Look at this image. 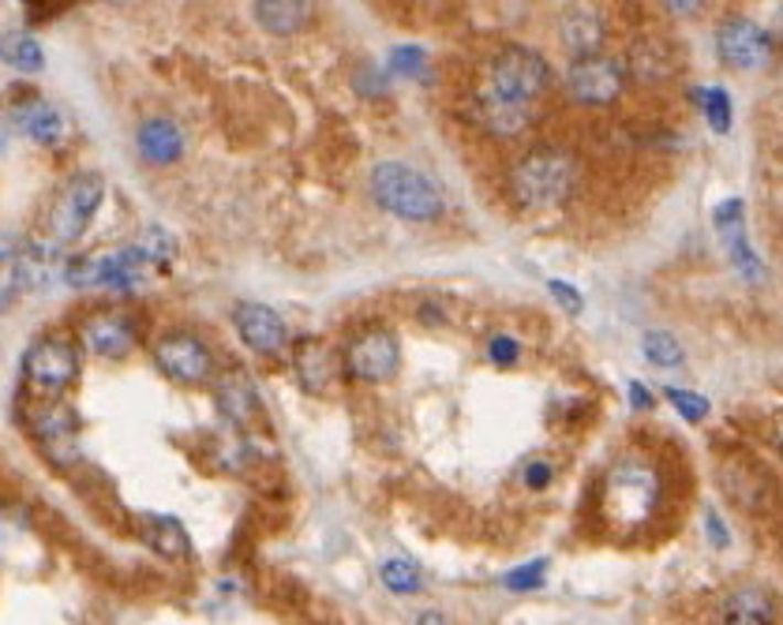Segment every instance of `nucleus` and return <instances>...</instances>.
Here are the masks:
<instances>
[{"label":"nucleus","instance_id":"f257e3e1","mask_svg":"<svg viewBox=\"0 0 783 625\" xmlns=\"http://www.w3.org/2000/svg\"><path fill=\"white\" fill-rule=\"evenodd\" d=\"M578 184V161L559 147H536L511 169V195L522 211H555Z\"/></svg>","mask_w":783,"mask_h":625},{"label":"nucleus","instance_id":"f03ea898","mask_svg":"<svg viewBox=\"0 0 783 625\" xmlns=\"http://www.w3.org/2000/svg\"><path fill=\"white\" fill-rule=\"evenodd\" d=\"M659 498H664L659 472L641 457H622L603 476V514L619 528H637L645 520H653Z\"/></svg>","mask_w":783,"mask_h":625},{"label":"nucleus","instance_id":"7ed1b4c3","mask_svg":"<svg viewBox=\"0 0 783 625\" xmlns=\"http://www.w3.org/2000/svg\"><path fill=\"white\" fill-rule=\"evenodd\" d=\"M372 195L386 214H398L405 222H436L442 214V192L431 176L405 161H383L372 173Z\"/></svg>","mask_w":783,"mask_h":625},{"label":"nucleus","instance_id":"20e7f679","mask_svg":"<svg viewBox=\"0 0 783 625\" xmlns=\"http://www.w3.org/2000/svg\"><path fill=\"white\" fill-rule=\"evenodd\" d=\"M547 83H551V68L540 53L528 45H506L487 64V87L480 94H492L506 106L536 109V98L547 90Z\"/></svg>","mask_w":783,"mask_h":625},{"label":"nucleus","instance_id":"39448f33","mask_svg":"<svg viewBox=\"0 0 783 625\" xmlns=\"http://www.w3.org/2000/svg\"><path fill=\"white\" fill-rule=\"evenodd\" d=\"M158 270V251L143 248H117L101 255H83L64 267V278L72 285H112V289H139Z\"/></svg>","mask_w":783,"mask_h":625},{"label":"nucleus","instance_id":"423d86ee","mask_svg":"<svg viewBox=\"0 0 783 625\" xmlns=\"http://www.w3.org/2000/svg\"><path fill=\"white\" fill-rule=\"evenodd\" d=\"M101 192H106V180L98 173H75L68 184H64V192L50 214L53 244H75L87 233L90 217L98 214L101 206Z\"/></svg>","mask_w":783,"mask_h":625},{"label":"nucleus","instance_id":"0eeeda50","mask_svg":"<svg viewBox=\"0 0 783 625\" xmlns=\"http://www.w3.org/2000/svg\"><path fill=\"white\" fill-rule=\"evenodd\" d=\"M342 364L345 371L361 378V382H386V378H394V371H398L401 364V341L386 326H367L345 345Z\"/></svg>","mask_w":783,"mask_h":625},{"label":"nucleus","instance_id":"6e6552de","mask_svg":"<svg viewBox=\"0 0 783 625\" xmlns=\"http://www.w3.org/2000/svg\"><path fill=\"white\" fill-rule=\"evenodd\" d=\"M626 87V68L611 56H584L566 68V94L581 106H611Z\"/></svg>","mask_w":783,"mask_h":625},{"label":"nucleus","instance_id":"1a4fd4ad","mask_svg":"<svg viewBox=\"0 0 783 625\" xmlns=\"http://www.w3.org/2000/svg\"><path fill=\"white\" fill-rule=\"evenodd\" d=\"M154 364L173 382L184 386H200L206 378H214V353L195 334H184V330H173V334L154 341Z\"/></svg>","mask_w":783,"mask_h":625},{"label":"nucleus","instance_id":"9d476101","mask_svg":"<svg viewBox=\"0 0 783 625\" xmlns=\"http://www.w3.org/2000/svg\"><path fill=\"white\" fill-rule=\"evenodd\" d=\"M23 375L37 390H68L75 378H79V353L64 337H42L26 348Z\"/></svg>","mask_w":783,"mask_h":625},{"label":"nucleus","instance_id":"9b49d317","mask_svg":"<svg viewBox=\"0 0 783 625\" xmlns=\"http://www.w3.org/2000/svg\"><path fill=\"white\" fill-rule=\"evenodd\" d=\"M716 53L728 68L739 72H761L772 61V37L765 26H758L753 19L734 15L716 31Z\"/></svg>","mask_w":783,"mask_h":625},{"label":"nucleus","instance_id":"f8f14e48","mask_svg":"<svg viewBox=\"0 0 783 625\" xmlns=\"http://www.w3.org/2000/svg\"><path fill=\"white\" fill-rule=\"evenodd\" d=\"M136 341H139V330H136V322H131V315H125V311H98V315H90L87 322H83V345L90 348L94 356H106V359H120V356H128L131 348H136Z\"/></svg>","mask_w":783,"mask_h":625},{"label":"nucleus","instance_id":"ddd939ff","mask_svg":"<svg viewBox=\"0 0 783 625\" xmlns=\"http://www.w3.org/2000/svg\"><path fill=\"white\" fill-rule=\"evenodd\" d=\"M233 322H237V334L244 337V345L256 348L262 356H273L289 345L286 319L267 304H240L233 311Z\"/></svg>","mask_w":783,"mask_h":625},{"label":"nucleus","instance_id":"4468645a","mask_svg":"<svg viewBox=\"0 0 783 625\" xmlns=\"http://www.w3.org/2000/svg\"><path fill=\"white\" fill-rule=\"evenodd\" d=\"M12 125L15 131H23L26 139L42 147H53L68 136V117L45 98H23L12 106Z\"/></svg>","mask_w":783,"mask_h":625},{"label":"nucleus","instance_id":"2eb2a0df","mask_svg":"<svg viewBox=\"0 0 783 625\" xmlns=\"http://www.w3.org/2000/svg\"><path fill=\"white\" fill-rule=\"evenodd\" d=\"M742 214H747L742 198H728V203H720V206H716V233L723 236V244H728V251H731V262L742 270V278L761 281V262H758V255L750 251Z\"/></svg>","mask_w":783,"mask_h":625},{"label":"nucleus","instance_id":"dca6fc26","mask_svg":"<svg viewBox=\"0 0 783 625\" xmlns=\"http://www.w3.org/2000/svg\"><path fill=\"white\" fill-rule=\"evenodd\" d=\"M720 483H723V491H728V498L742 509H765V502L772 498L769 476L742 457H731L728 465L720 468Z\"/></svg>","mask_w":783,"mask_h":625},{"label":"nucleus","instance_id":"f3484780","mask_svg":"<svg viewBox=\"0 0 783 625\" xmlns=\"http://www.w3.org/2000/svg\"><path fill=\"white\" fill-rule=\"evenodd\" d=\"M559 37L562 50L573 56V61H584V56H600L603 45V19L597 8H566V15L559 19Z\"/></svg>","mask_w":783,"mask_h":625},{"label":"nucleus","instance_id":"a211bd4d","mask_svg":"<svg viewBox=\"0 0 783 625\" xmlns=\"http://www.w3.org/2000/svg\"><path fill=\"white\" fill-rule=\"evenodd\" d=\"M292 364H297V378L308 394H326V386L334 382L337 375V356L330 353L323 337H300L297 353H292Z\"/></svg>","mask_w":783,"mask_h":625},{"label":"nucleus","instance_id":"6ab92c4d","mask_svg":"<svg viewBox=\"0 0 783 625\" xmlns=\"http://www.w3.org/2000/svg\"><path fill=\"white\" fill-rule=\"evenodd\" d=\"M723 625H776V600L758 584H742L723 600Z\"/></svg>","mask_w":783,"mask_h":625},{"label":"nucleus","instance_id":"aec40b11","mask_svg":"<svg viewBox=\"0 0 783 625\" xmlns=\"http://www.w3.org/2000/svg\"><path fill=\"white\" fill-rule=\"evenodd\" d=\"M214 397H218V412L229 423H248L259 412V394L244 371H225L214 386Z\"/></svg>","mask_w":783,"mask_h":625},{"label":"nucleus","instance_id":"412c9836","mask_svg":"<svg viewBox=\"0 0 783 625\" xmlns=\"http://www.w3.org/2000/svg\"><path fill=\"white\" fill-rule=\"evenodd\" d=\"M136 143H139V154H143L150 165H173V161L184 154V131L176 128L173 120L158 117L139 128Z\"/></svg>","mask_w":783,"mask_h":625},{"label":"nucleus","instance_id":"4be33fe9","mask_svg":"<svg viewBox=\"0 0 783 625\" xmlns=\"http://www.w3.org/2000/svg\"><path fill=\"white\" fill-rule=\"evenodd\" d=\"M476 117L492 136H517V131L528 128L533 120V109H522V106H506V101L492 98V94H476Z\"/></svg>","mask_w":783,"mask_h":625},{"label":"nucleus","instance_id":"5701e85b","mask_svg":"<svg viewBox=\"0 0 783 625\" xmlns=\"http://www.w3.org/2000/svg\"><path fill=\"white\" fill-rule=\"evenodd\" d=\"M256 19L270 34H297L311 19V4L304 0H259Z\"/></svg>","mask_w":783,"mask_h":625},{"label":"nucleus","instance_id":"b1692460","mask_svg":"<svg viewBox=\"0 0 783 625\" xmlns=\"http://www.w3.org/2000/svg\"><path fill=\"white\" fill-rule=\"evenodd\" d=\"M630 72L645 83H659L675 72V56L659 37H645V42H637L634 50H630Z\"/></svg>","mask_w":783,"mask_h":625},{"label":"nucleus","instance_id":"393cba45","mask_svg":"<svg viewBox=\"0 0 783 625\" xmlns=\"http://www.w3.org/2000/svg\"><path fill=\"white\" fill-rule=\"evenodd\" d=\"M143 539L162 558H184L187 551H192V539H187L184 525L176 517H147Z\"/></svg>","mask_w":783,"mask_h":625},{"label":"nucleus","instance_id":"a878e982","mask_svg":"<svg viewBox=\"0 0 783 625\" xmlns=\"http://www.w3.org/2000/svg\"><path fill=\"white\" fill-rule=\"evenodd\" d=\"M75 428H79V416H75L68 405H45V409L34 412V431L37 439L45 442H61V439H75Z\"/></svg>","mask_w":783,"mask_h":625},{"label":"nucleus","instance_id":"bb28decb","mask_svg":"<svg viewBox=\"0 0 783 625\" xmlns=\"http://www.w3.org/2000/svg\"><path fill=\"white\" fill-rule=\"evenodd\" d=\"M379 576H383L386 589L398 592V595H412V592H420V589H423V573H420V565H417V562H409V558H386Z\"/></svg>","mask_w":783,"mask_h":625},{"label":"nucleus","instance_id":"cd10ccee","mask_svg":"<svg viewBox=\"0 0 783 625\" xmlns=\"http://www.w3.org/2000/svg\"><path fill=\"white\" fill-rule=\"evenodd\" d=\"M4 61L19 72H37L42 68V45L31 34H8L4 37Z\"/></svg>","mask_w":783,"mask_h":625},{"label":"nucleus","instance_id":"c85d7f7f","mask_svg":"<svg viewBox=\"0 0 783 625\" xmlns=\"http://www.w3.org/2000/svg\"><path fill=\"white\" fill-rule=\"evenodd\" d=\"M641 353H645V359H653L656 367H678L686 359L683 345H678L672 334H664V330L645 334V341H641Z\"/></svg>","mask_w":783,"mask_h":625},{"label":"nucleus","instance_id":"c756f323","mask_svg":"<svg viewBox=\"0 0 783 625\" xmlns=\"http://www.w3.org/2000/svg\"><path fill=\"white\" fill-rule=\"evenodd\" d=\"M697 98V106L705 109V120L712 125V131H728L731 128V98H728V90L723 87H705V90H697L694 94Z\"/></svg>","mask_w":783,"mask_h":625},{"label":"nucleus","instance_id":"7c9ffc66","mask_svg":"<svg viewBox=\"0 0 783 625\" xmlns=\"http://www.w3.org/2000/svg\"><path fill=\"white\" fill-rule=\"evenodd\" d=\"M664 397L675 405L678 416H683V420H690V423H701L705 416H709V401H705L701 394H690V390H675V386H667Z\"/></svg>","mask_w":783,"mask_h":625},{"label":"nucleus","instance_id":"2f4dec72","mask_svg":"<svg viewBox=\"0 0 783 625\" xmlns=\"http://www.w3.org/2000/svg\"><path fill=\"white\" fill-rule=\"evenodd\" d=\"M423 64H428V56H423L420 45H394L390 50V72L394 75H420Z\"/></svg>","mask_w":783,"mask_h":625},{"label":"nucleus","instance_id":"473e14b6","mask_svg":"<svg viewBox=\"0 0 783 625\" xmlns=\"http://www.w3.org/2000/svg\"><path fill=\"white\" fill-rule=\"evenodd\" d=\"M544 573H547V562L544 558H536V562H528V565H522V570H511L506 573V589L511 592H533V589H540L544 584Z\"/></svg>","mask_w":783,"mask_h":625},{"label":"nucleus","instance_id":"72a5a7b5","mask_svg":"<svg viewBox=\"0 0 783 625\" xmlns=\"http://www.w3.org/2000/svg\"><path fill=\"white\" fill-rule=\"evenodd\" d=\"M487 356H492V364H498V367H511V364H517V356H522V348H517V341H514V337L498 334V337L487 341Z\"/></svg>","mask_w":783,"mask_h":625},{"label":"nucleus","instance_id":"f704fd0d","mask_svg":"<svg viewBox=\"0 0 783 625\" xmlns=\"http://www.w3.org/2000/svg\"><path fill=\"white\" fill-rule=\"evenodd\" d=\"M547 289H551V297L559 300V304H562L566 311H570V315H578V311L584 308L581 292H578V289H570V285H566V281L555 278V281H547Z\"/></svg>","mask_w":783,"mask_h":625},{"label":"nucleus","instance_id":"c9c22d12","mask_svg":"<svg viewBox=\"0 0 783 625\" xmlns=\"http://www.w3.org/2000/svg\"><path fill=\"white\" fill-rule=\"evenodd\" d=\"M547 483H551V465H547V461H533V465L525 468V487L544 491Z\"/></svg>","mask_w":783,"mask_h":625},{"label":"nucleus","instance_id":"e433bc0d","mask_svg":"<svg viewBox=\"0 0 783 625\" xmlns=\"http://www.w3.org/2000/svg\"><path fill=\"white\" fill-rule=\"evenodd\" d=\"M705 520H709V539H712V543H716V547H728L731 536H728V528H723V520L716 517V514H709Z\"/></svg>","mask_w":783,"mask_h":625},{"label":"nucleus","instance_id":"4c0bfd02","mask_svg":"<svg viewBox=\"0 0 783 625\" xmlns=\"http://www.w3.org/2000/svg\"><path fill=\"white\" fill-rule=\"evenodd\" d=\"M364 75H356V90L367 94H383V79H375V68H361Z\"/></svg>","mask_w":783,"mask_h":625},{"label":"nucleus","instance_id":"58836bf2","mask_svg":"<svg viewBox=\"0 0 783 625\" xmlns=\"http://www.w3.org/2000/svg\"><path fill=\"white\" fill-rule=\"evenodd\" d=\"M630 397H634L637 409H648V405H653V394H648L641 382H630Z\"/></svg>","mask_w":783,"mask_h":625},{"label":"nucleus","instance_id":"ea45409f","mask_svg":"<svg viewBox=\"0 0 783 625\" xmlns=\"http://www.w3.org/2000/svg\"><path fill=\"white\" fill-rule=\"evenodd\" d=\"M412 625H447V622H442L439 611H423V614H417V622Z\"/></svg>","mask_w":783,"mask_h":625},{"label":"nucleus","instance_id":"a19ab883","mask_svg":"<svg viewBox=\"0 0 783 625\" xmlns=\"http://www.w3.org/2000/svg\"><path fill=\"white\" fill-rule=\"evenodd\" d=\"M672 8V12H678V15H690V12H701V4H667Z\"/></svg>","mask_w":783,"mask_h":625}]
</instances>
